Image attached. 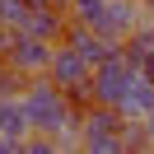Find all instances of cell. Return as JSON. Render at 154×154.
<instances>
[{
  "instance_id": "1",
  "label": "cell",
  "mask_w": 154,
  "mask_h": 154,
  "mask_svg": "<svg viewBox=\"0 0 154 154\" xmlns=\"http://www.w3.org/2000/svg\"><path fill=\"white\" fill-rule=\"evenodd\" d=\"M23 103H28L33 131H47V135H70V131H79V112L70 107L66 89H61L51 75H33L28 84H23Z\"/></svg>"
},
{
  "instance_id": "2",
  "label": "cell",
  "mask_w": 154,
  "mask_h": 154,
  "mask_svg": "<svg viewBox=\"0 0 154 154\" xmlns=\"http://www.w3.org/2000/svg\"><path fill=\"white\" fill-rule=\"evenodd\" d=\"M122 126H126V117L112 103H89L84 117H79V149L122 154Z\"/></svg>"
},
{
  "instance_id": "3",
  "label": "cell",
  "mask_w": 154,
  "mask_h": 154,
  "mask_svg": "<svg viewBox=\"0 0 154 154\" xmlns=\"http://www.w3.org/2000/svg\"><path fill=\"white\" fill-rule=\"evenodd\" d=\"M51 47H56V42L33 38V33H19V28H14V33H10V47H5V61H10L23 79H33V75H47V66H51Z\"/></svg>"
},
{
  "instance_id": "4",
  "label": "cell",
  "mask_w": 154,
  "mask_h": 154,
  "mask_svg": "<svg viewBox=\"0 0 154 154\" xmlns=\"http://www.w3.org/2000/svg\"><path fill=\"white\" fill-rule=\"evenodd\" d=\"M131 79H135V66H131V56L117 47L107 61H98V66H94V98L117 107V103H122V94L131 89Z\"/></svg>"
},
{
  "instance_id": "5",
  "label": "cell",
  "mask_w": 154,
  "mask_h": 154,
  "mask_svg": "<svg viewBox=\"0 0 154 154\" xmlns=\"http://www.w3.org/2000/svg\"><path fill=\"white\" fill-rule=\"evenodd\" d=\"M89 28H98L112 42H126L135 28H140V0H107L103 14H98V23H89Z\"/></svg>"
},
{
  "instance_id": "6",
  "label": "cell",
  "mask_w": 154,
  "mask_h": 154,
  "mask_svg": "<svg viewBox=\"0 0 154 154\" xmlns=\"http://www.w3.org/2000/svg\"><path fill=\"white\" fill-rule=\"evenodd\" d=\"M66 23H70V10H66V5H28L19 33H33V38L61 42V38H66Z\"/></svg>"
},
{
  "instance_id": "7",
  "label": "cell",
  "mask_w": 154,
  "mask_h": 154,
  "mask_svg": "<svg viewBox=\"0 0 154 154\" xmlns=\"http://www.w3.org/2000/svg\"><path fill=\"white\" fill-rule=\"evenodd\" d=\"M61 42H70V47H75L79 56L89 61V66H98V61H107V56H112L117 47H122V42L103 38L98 28H89V23H79V19H70V23H66V38H61Z\"/></svg>"
},
{
  "instance_id": "8",
  "label": "cell",
  "mask_w": 154,
  "mask_h": 154,
  "mask_svg": "<svg viewBox=\"0 0 154 154\" xmlns=\"http://www.w3.org/2000/svg\"><path fill=\"white\" fill-rule=\"evenodd\" d=\"M47 75L56 79L61 89H70V84H84V79L94 75V66H89V61L70 47V42H56V47H51V66H47Z\"/></svg>"
},
{
  "instance_id": "9",
  "label": "cell",
  "mask_w": 154,
  "mask_h": 154,
  "mask_svg": "<svg viewBox=\"0 0 154 154\" xmlns=\"http://www.w3.org/2000/svg\"><path fill=\"white\" fill-rule=\"evenodd\" d=\"M149 107H154V75H149V70H135V79H131V89L122 94L117 112H122V117H145Z\"/></svg>"
},
{
  "instance_id": "10",
  "label": "cell",
  "mask_w": 154,
  "mask_h": 154,
  "mask_svg": "<svg viewBox=\"0 0 154 154\" xmlns=\"http://www.w3.org/2000/svg\"><path fill=\"white\" fill-rule=\"evenodd\" d=\"M23 84H28V79H23L19 70L10 66V61L0 56V98H10V94H23Z\"/></svg>"
},
{
  "instance_id": "11",
  "label": "cell",
  "mask_w": 154,
  "mask_h": 154,
  "mask_svg": "<svg viewBox=\"0 0 154 154\" xmlns=\"http://www.w3.org/2000/svg\"><path fill=\"white\" fill-rule=\"evenodd\" d=\"M103 5H107V0H70L66 10H70V19H79V23H98Z\"/></svg>"
},
{
  "instance_id": "12",
  "label": "cell",
  "mask_w": 154,
  "mask_h": 154,
  "mask_svg": "<svg viewBox=\"0 0 154 154\" xmlns=\"http://www.w3.org/2000/svg\"><path fill=\"white\" fill-rule=\"evenodd\" d=\"M23 14H28V0H0V23L5 28H19Z\"/></svg>"
},
{
  "instance_id": "13",
  "label": "cell",
  "mask_w": 154,
  "mask_h": 154,
  "mask_svg": "<svg viewBox=\"0 0 154 154\" xmlns=\"http://www.w3.org/2000/svg\"><path fill=\"white\" fill-rule=\"evenodd\" d=\"M140 122H145V135H149V145H154V107H149V112L140 117Z\"/></svg>"
},
{
  "instance_id": "14",
  "label": "cell",
  "mask_w": 154,
  "mask_h": 154,
  "mask_svg": "<svg viewBox=\"0 0 154 154\" xmlns=\"http://www.w3.org/2000/svg\"><path fill=\"white\" fill-rule=\"evenodd\" d=\"M10 33H14V28H5V23H0V56H5V47H10Z\"/></svg>"
},
{
  "instance_id": "15",
  "label": "cell",
  "mask_w": 154,
  "mask_h": 154,
  "mask_svg": "<svg viewBox=\"0 0 154 154\" xmlns=\"http://www.w3.org/2000/svg\"><path fill=\"white\" fill-rule=\"evenodd\" d=\"M28 5H61V0H28Z\"/></svg>"
},
{
  "instance_id": "16",
  "label": "cell",
  "mask_w": 154,
  "mask_h": 154,
  "mask_svg": "<svg viewBox=\"0 0 154 154\" xmlns=\"http://www.w3.org/2000/svg\"><path fill=\"white\" fill-rule=\"evenodd\" d=\"M140 5H145V10H154V0H140Z\"/></svg>"
}]
</instances>
